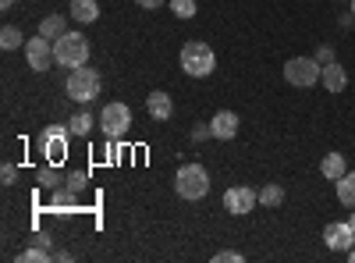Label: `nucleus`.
Returning <instances> with one entry per match:
<instances>
[{"instance_id": "31", "label": "nucleus", "mask_w": 355, "mask_h": 263, "mask_svg": "<svg viewBox=\"0 0 355 263\" xmlns=\"http://www.w3.org/2000/svg\"><path fill=\"white\" fill-rule=\"evenodd\" d=\"M11 4H15V0H0V8H4V11H8V8H11Z\"/></svg>"}, {"instance_id": "15", "label": "nucleus", "mask_w": 355, "mask_h": 263, "mask_svg": "<svg viewBox=\"0 0 355 263\" xmlns=\"http://www.w3.org/2000/svg\"><path fill=\"white\" fill-rule=\"evenodd\" d=\"M71 18L82 25H93L100 18V4L96 0H71Z\"/></svg>"}, {"instance_id": "22", "label": "nucleus", "mask_w": 355, "mask_h": 263, "mask_svg": "<svg viewBox=\"0 0 355 263\" xmlns=\"http://www.w3.org/2000/svg\"><path fill=\"white\" fill-rule=\"evenodd\" d=\"M50 260V249L46 246H33V249H21L18 253V263H46Z\"/></svg>"}, {"instance_id": "17", "label": "nucleus", "mask_w": 355, "mask_h": 263, "mask_svg": "<svg viewBox=\"0 0 355 263\" xmlns=\"http://www.w3.org/2000/svg\"><path fill=\"white\" fill-rule=\"evenodd\" d=\"M64 33H68V28H64V18L61 15H46L40 22V36H46V40H61Z\"/></svg>"}, {"instance_id": "30", "label": "nucleus", "mask_w": 355, "mask_h": 263, "mask_svg": "<svg viewBox=\"0 0 355 263\" xmlns=\"http://www.w3.org/2000/svg\"><path fill=\"white\" fill-rule=\"evenodd\" d=\"M316 61H320V65H327V61H334V53H331V50H320V53H316Z\"/></svg>"}, {"instance_id": "3", "label": "nucleus", "mask_w": 355, "mask_h": 263, "mask_svg": "<svg viewBox=\"0 0 355 263\" xmlns=\"http://www.w3.org/2000/svg\"><path fill=\"white\" fill-rule=\"evenodd\" d=\"M53 57L61 68H82L89 61V40L82 33H64L61 40H53Z\"/></svg>"}, {"instance_id": "16", "label": "nucleus", "mask_w": 355, "mask_h": 263, "mask_svg": "<svg viewBox=\"0 0 355 263\" xmlns=\"http://www.w3.org/2000/svg\"><path fill=\"white\" fill-rule=\"evenodd\" d=\"M334 185H338V203L348 207V210H355V171H345Z\"/></svg>"}, {"instance_id": "1", "label": "nucleus", "mask_w": 355, "mask_h": 263, "mask_svg": "<svg viewBox=\"0 0 355 263\" xmlns=\"http://www.w3.org/2000/svg\"><path fill=\"white\" fill-rule=\"evenodd\" d=\"M174 192L182 199H189V203L202 199L206 192H210V174H206V167L202 164H182L178 174H174Z\"/></svg>"}, {"instance_id": "12", "label": "nucleus", "mask_w": 355, "mask_h": 263, "mask_svg": "<svg viewBox=\"0 0 355 263\" xmlns=\"http://www.w3.org/2000/svg\"><path fill=\"white\" fill-rule=\"evenodd\" d=\"M146 110H150V118H153V121H167L171 114H174V100H171L164 90H157V93L146 96Z\"/></svg>"}, {"instance_id": "14", "label": "nucleus", "mask_w": 355, "mask_h": 263, "mask_svg": "<svg viewBox=\"0 0 355 263\" xmlns=\"http://www.w3.org/2000/svg\"><path fill=\"white\" fill-rule=\"evenodd\" d=\"M345 171H348V164H345V153H323V160H320V174H323L327 182H338Z\"/></svg>"}, {"instance_id": "18", "label": "nucleus", "mask_w": 355, "mask_h": 263, "mask_svg": "<svg viewBox=\"0 0 355 263\" xmlns=\"http://www.w3.org/2000/svg\"><path fill=\"white\" fill-rule=\"evenodd\" d=\"M68 132H71V135H89V132H93V114H89V110H78L75 118L68 121Z\"/></svg>"}, {"instance_id": "32", "label": "nucleus", "mask_w": 355, "mask_h": 263, "mask_svg": "<svg viewBox=\"0 0 355 263\" xmlns=\"http://www.w3.org/2000/svg\"><path fill=\"white\" fill-rule=\"evenodd\" d=\"M348 224H352V231H355V210H352V217H348Z\"/></svg>"}, {"instance_id": "25", "label": "nucleus", "mask_w": 355, "mask_h": 263, "mask_svg": "<svg viewBox=\"0 0 355 263\" xmlns=\"http://www.w3.org/2000/svg\"><path fill=\"white\" fill-rule=\"evenodd\" d=\"M245 256L242 253H234V249H220L217 256H214V263H242Z\"/></svg>"}, {"instance_id": "19", "label": "nucleus", "mask_w": 355, "mask_h": 263, "mask_svg": "<svg viewBox=\"0 0 355 263\" xmlns=\"http://www.w3.org/2000/svg\"><path fill=\"white\" fill-rule=\"evenodd\" d=\"M21 40H25V36H21V28H15V25H4V28H0V46H4V50H18V46H25Z\"/></svg>"}, {"instance_id": "6", "label": "nucleus", "mask_w": 355, "mask_h": 263, "mask_svg": "<svg viewBox=\"0 0 355 263\" xmlns=\"http://www.w3.org/2000/svg\"><path fill=\"white\" fill-rule=\"evenodd\" d=\"M100 128L107 139H125L128 128H132V110L128 103H107L103 114H100Z\"/></svg>"}, {"instance_id": "20", "label": "nucleus", "mask_w": 355, "mask_h": 263, "mask_svg": "<svg viewBox=\"0 0 355 263\" xmlns=\"http://www.w3.org/2000/svg\"><path fill=\"white\" fill-rule=\"evenodd\" d=\"M36 182H40V189H57V185H61V171H57V164H50V167H40Z\"/></svg>"}, {"instance_id": "7", "label": "nucleus", "mask_w": 355, "mask_h": 263, "mask_svg": "<svg viewBox=\"0 0 355 263\" xmlns=\"http://www.w3.org/2000/svg\"><path fill=\"white\" fill-rule=\"evenodd\" d=\"M25 61H28V68H33V71H50V65H57L50 40H46V36L25 40Z\"/></svg>"}, {"instance_id": "10", "label": "nucleus", "mask_w": 355, "mask_h": 263, "mask_svg": "<svg viewBox=\"0 0 355 263\" xmlns=\"http://www.w3.org/2000/svg\"><path fill=\"white\" fill-rule=\"evenodd\" d=\"M43 153H46L50 164H61V160L68 157V132L57 128V125H50V128L43 132Z\"/></svg>"}, {"instance_id": "28", "label": "nucleus", "mask_w": 355, "mask_h": 263, "mask_svg": "<svg viewBox=\"0 0 355 263\" xmlns=\"http://www.w3.org/2000/svg\"><path fill=\"white\" fill-rule=\"evenodd\" d=\"M206 135H214V132H210V125H199V128H192V139H206Z\"/></svg>"}, {"instance_id": "33", "label": "nucleus", "mask_w": 355, "mask_h": 263, "mask_svg": "<svg viewBox=\"0 0 355 263\" xmlns=\"http://www.w3.org/2000/svg\"><path fill=\"white\" fill-rule=\"evenodd\" d=\"M348 260H352V263H355V246H352V249H348Z\"/></svg>"}, {"instance_id": "21", "label": "nucleus", "mask_w": 355, "mask_h": 263, "mask_svg": "<svg viewBox=\"0 0 355 263\" xmlns=\"http://www.w3.org/2000/svg\"><path fill=\"white\" fill-rule=\"evenodd\" d=\"M259 203H263V207H281V203H284V189H281V185L259 189Z\"/></svg>"}, {"instance_id": "29", "label": "nucleus", "mask_w": 355, "mask_h": 263, "mask_svg": "<svg viewBox=\"0 0 355 263\" xmlns=\"http://www.w3.org/2000/svg\"><path fill=\"white\" fill-rule=\"evenodd\" d=\"M139 8H146V11H153V8H164V0H139Z\"/></svg>"}, {"instance_id": "27", "label": "nucleus", "mask_w": 355, "mask_h": 263, "mask_svg": "<svg viewBox=\"0 0 355 263\" xmlns=\"http://www.w3.org/2000/svg\"><path fill=\"white\" fill-rule=\"evenodd\" d=\"M15 178H18V167H15V164L0 167V182H4V185H15Z\"/></svg>"}, {"instance_id": "2", "label": "nucleus", "mask_w": 355, "mask_h": 263, "mask_svg": "<svg viewBox=\"0 0 355 263\" xmlns=\"http://www.w3.org/2000/svg\"><path fill=\"white\" fill-rule=\"evenodd\" d=\"M217 68V53L210 43H199V40H189L182 46V71L192 75V78H206Z\"/></svg>"}, {"instance_id": "23", "label": "nucleus", "mask_w": 355, "mask_h": 263, "mask_svg": "<svg viewBox=\"0 0 355 263\" xmlns=\"http://www.w3.org/2000/svg\"><path fill=\"white\" fill-rule=\"evenodd\" d=\"M167 8H171L178 18H192V15H196V0H167Z\"/></svg>"}, {"instance_id": "24", "label": "nucleus", "mask_w": 355, "mask_h": 263, "mask_svg": "<svg viewBox=\"0 0 355 263\" xmlns=\"http://www.w3.org/2000/svg\"><path fill=\"white\" fill-rule=\"evenodd\" d=\"M53 207H75V192L71 189H53Z\"/></svg>"}, {"instance_id": "34", "label": "nucleus", "mask_w": 355, "mask_h": 263, "mask_svg": "<svg viewBox=\"0 0 355 263\" xmlns=\"http://www.w3.org/2000/svg\"><path fill=\"white\" fill-rule=\"evenodd\" d=\"M352 15H355V0H352Z\"/></svg>"}, {"instance_id": "4", "label": "nucleus", "mask_w": 355, "mask_h": 263, "mask_svg": "<svg viewBox=\"0 0 355 263\" xmlns=\"http://www.w3.org/2000/svg\"><path fill=\"white\" fill-rule=\"evenodd\" d=\"M100 75L93 71V68H71V75H68V85H64V90H68V96L75 100V103H89V100H96L100 96Z\"/></svg>"}, {"instance_id": "13", "label": "nucleus", "mask_w": 355, "mask_h": 263, "mask_svg": "<svg viewBox=\"0 0 355 263\" xmlns=\"http://www.w3.org/2000/svg\"><path fill=\"white\" fill-rule=\"evenodd\" d=\"M320 82L327 85V90L338 96V93H345V85H348V75H345V68L338 65V61H327L323 65V75H320Z\"/></svg>"}, {"instance_id": "11", "label": "nucleus", "mask_w": 355, "mask_h": 263, "mask_svg": "<svg viewBox=\"0 0 355 263\" xmlns=\"http://www.w3.org/2000/svg\"><path fill=\"white\" fill-rule=\"evenodd\" d=\"M210 132H214V139H234L239 135V114L234 110H217L214 118H210Z\"/></svg>"}, {"instance_id": "8", "label": "nucleus", "mask_w": 355, "mask_h": 263, "mask_svg": "<svg viewBox=\"0 0 355 263\" xmlns=\"http://www.w3.org/2000/svg\"><path fill=\"white\" fill-rule=\"evenodd\" d=\"M259 203V192H252L249 185H234V189H227L224 192V210L227 214H234V217H242V214H249L252 207Z\"/></svg>"}, {"instance_id": "9", "label": "nucleus", "mask_w": 355, "mask_h": 263, "mask_svg": "<svg viewBox=\"0 0 355 263\" xmlns=\"http://www.w3.org/2000/svg\"><path fill=\"white\" fill-rule=\"evenodd\" d=\"M323 242H327V249H334V253H348L355 246V231H352L348 221H334V224L323 228Z\"/></svg>"}, {"instance_id": "5", "label": "nucleus", "mask_w": 355, "mask_h": 263, "mask_svg": "<svg viewBox=\"0 0 355 263\" xmlns=\"http://www.w3.org/2000/svg\"><path fill=\"white\" fill-rule=\"evenodd\" d=\"M323 75V65L316 61V57H291V61L284 65V78L291 85H299V90H309V85H316Z\"/></svg>"}, {"instance_id": "26", "label": "nucleus", "mask_w": 355, "mask_h": 263, "mask_svg": "<svg viewBox=\"0 0 355 263\" xmlns=\"http://www.w3.org/2000/svg\"><path fill=\"white\" fill-rule=\"evenodd\" d=\"M85 182H89V174H85V171H75V174H68V189H71V192L85 189Z\"/></svg>"}]
</instances>
